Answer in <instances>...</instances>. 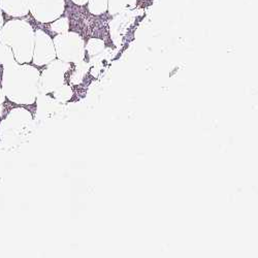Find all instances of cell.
<instances>
[{
	"label": "cell",
	"mask_w": 258,
	"mask_h": 258,
	"mask_svg": "<svg viewBox=\"0 0 258 258\" xmlns=\"http://www.w3.org/2000/svg\"><path fill=\"white\" fill-rule=\"evenodd\" d=\"M39 72L28 64L16 60L6 63L2 88L6 97L18 104H31L39 91Z\"/></svg>",
	"instance_id": "1"
},
{
	"label": "cell",
	"mask_w": 258,
	"mask_h": 258,
	"mask_svg": "<svg viewBox=\"0 0 258 258\" xmlns=\"http://www.w3.org/2000/svg\"><path fill=\"white\" fill-rule=\"evenodd\" d=\"M0 42L9 46L18 63L32 61L34 49V31L24 20H11L0 29Z\"/></svg>",
	"instance_id": "2"
},
{
	"label": "cell",
	"mask_w": 258,
	"mask_h": 258,
	"mask_svg": "<svg viewBox=\"0 0 258 258\" xmlns=\"http://www.w3.org/2000/svg\"><path fill=\"white\" fill-rule=\"evenodd\" d=\"M56 56L64 62L80 63L85 56V44L83 38L75 32L58 34L54 39Z\"/></svg>",
	"instance_id": "3"
},
{
	"label": "cell",
	"mask_w": 258,
	"mask_h": 258,
	"mask_svg": "<svg viewBox=\"0 0 258 258\" xmlns=\"http://www.w3.org/2000/svg\"><path fill=\"white\" fill-rule=\"evenodd\" d=\"M31 122V115L23 109L13 110L0 124V141L3 144H17V139L24 136L25 129Z\"/></svg>",
	"instance_id": "4"
},
{
	"label": "cell",
	"mask_w": 258,
	"mask_h": 258,
	"mask_svg": "<svg viewBox=\"0 0 258 258\" xmlns=\"http://www.w3.org/2000/svg\"><path fill=\"white\" fill-rule=\"evenodd\" d=\"M70 70V64L62 60H53L42 72L39 79V90L45 93L54 92L64 83V75Z\"/></svg>",
	"instance_id": "5"
},
{
	"label": "cell",
	"mask_w": 258,
	"mask_h": 258,
	"mask_svg": "<svg viewBox=\"0 0 258 258\" xmlns=\"http://www.w3.org/2000/svg\"><path fill=\"white\" fill-rule=\"evenodd\" d=\"M29 12L41 23H50L61 17L66 8L64 0H28Z\"/></svg>",
	"instance_id": "6"
},
{
	"label": "cell",
	"mask_w": 258,
	"mask_h": 258,
	"mask_svg": "<svg viewBox=\"0 0 258 258\" xmlns=\"http://www.w3.org/2000/svg\"><path fill=\"white\" fill-rule=\"evenodd\" d=\"M56 58L53 39L40 29L34 32V49L32 60L37 67L47 66Z\"/></svg>",
	"instance_id": "7"
},
{
	"label": "cell",
	"mask_w": 258,
	"mask_h": 258,
	"mask_svg": "<svg viewBox=\"0 0 258 258\" xmlns=\"http://www.w3.org/2000/svg\"><path fill=\"white\" fill-rule=\"evenodd\" d=\"M0 9L12 17H24L29 13L28 0H0Z\"/></svg>",
	"instance_id": "8"
},
{
	"label": "cell",
	"mask_w": 258,
	"mask_h": 258,
	"mask_svg": "<svg viewBox=\"0 0 258 258\" xmlns=\"http://www.w3.org/2000/svg\"><path fill=\"white\" fill-rule=\"evenodd\" d=\"M88 9L92 15H101L107 11V0H88Z\"/></svg>",
	"instance_id": "9"
},
{
	"label": "cell",
	"mask_w": 258,
	"mask_h": 258,
	"mask_svg": "<svg viewBox=\"0 0 258 258\" xmlns=\"http://www.w3.org/2000/svg\"><path fill=\"white\" fill-rule=\"evenodd\" d=\"M70 29V21L68 18H58L57 20L53 21L51 25V30L58 34L66 33Z\"/></svg>",
	"instance_id": "10"
},
{
	"label": "cell",
	"mask_w": 258,
	"mask_h": 258,
	"mask_svg": "<svg viewBox=\"0 0 258 258\" xmlns=\"http://www.w3.org/2000/svg\"><path fill=\"white\" fill-rule=\"evenodd\" d=\"M103 49H104L103 41L100 39H97V38H91L88 41L87 47H86V50H87V52L91 56L99 54L100 52H102Z\"/></svg>",
	"instance_id": "11"
},
{
	"label": "cell",
	"mask_w": 258,
	"mask_h": 258,
	"mask_svg": "<svg viewBox=\"0 0 258 258\" xmlns=\"http://www.w3.org/2000/svg\"><path fill=\"white\" fill-rule=\"evenodd\" d=\"M14 60L15 57L12 49L9 46L4 45L3 42H0V66H5L6 63L12 62Z\"/></svg>",
	"instance_id": "12"
},
{
	"label": "cell",
	"mask_w": 258,
	"mask_h": 258,
	"mask_svg": "<svg viewBox=\"0 0 258 258\" xmlns=\"http://www.w3.org/2000/svg\"><path fill=\"white\" fill-rule=\"evenodd\" d=\"M127 6L126 0H107V11L111 15L121 13Z\"/></svg>",
	"instance_id": "13"
},
{
	"label": "cell",
	"mask_w": 258,
	"mask_h": 258,
	"mask_svg": "<svg viewBox=\"0 0 258 258\" xmlns=\"http://www.w3.org/2000/svg\"><path fill=\"white\" fill-rule=\"evenodd\" d=\"M54 96L59 100V101H67L72 97V90L69 87V86L63 85L59 89L54 91Z\"/></svg>",
	"instance_id": "14"
},
{
	"label": "cell",
	"mask_w": 258,
	"mask_h": 258,
	"mask_svg": "<svg viewBox=\"0 0 258 258\" xmlns=\"http://www.w3.org/2000/svg\"><path fill=\"white\" fill-rule=\"evenodd\" d=\"M72 2L78 6H84L88 3V0H72Z\"/></svg>",
	"instance_id": "15"
},
{
	"label": "cell",
	"mask_w": 258,
	"mask_h": 258,
	"mask_svg": "<svg viewBox=\"0 0 258 258\" xmlns=\"http://www.w3.org/2000/svg\"><path fill=\"white\" fill-rule=\"evenodd\" d=\"M5 100H6V95H5V93H4L3 88L0 87V104H3V103L5 102Z\"/></svg>",
	"instance_id": "16"
},
{
	"label": "cell",
	"mask_w": 258,
	"mask_h": 258,
	"mask_svg": "<svg viewBox=\"0 0 258 258\" xmlns=\"http://www.w3.org/2000/svg\"><path fill=\"white\" fill-rule=\"evenodd\" d=\"M4 26V16H3V11L0 9V29Z\"/></svg>",
	"instance_id": "17"
},
{
	"label": "cell",
	"mask_w": 258,
	"mask_h": 258,
	"mask_svg": "<svg viewBox=\"0 0 258 258\" xmlns=\"http://www.w3.org/2000/svg\"><path fill=\"white\" fill-rule=\"evenodd\" d=\"M4 112H5V107H4V105H3V104H0V118L3 117Z\"/></svg>",
	"instance_id": "18"
}]
</instances>
